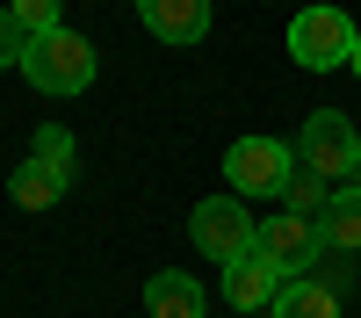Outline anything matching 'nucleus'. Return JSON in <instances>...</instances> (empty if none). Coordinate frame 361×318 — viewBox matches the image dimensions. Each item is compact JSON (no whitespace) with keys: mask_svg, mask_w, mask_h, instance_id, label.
Wrapping results in <instances>:
<instances>
[{"mask_svg":"<svg viewBox=\"0 0 361 318\" xmlns=\"http://www.w3.org/2000/svg\"><path fill=\"white\" fill-rule=\"evenodd\" d=\"M22 80L37 87V94H87V87H94V44L58 22V29H44V37H29Z\"/></svg>","mask_w":361,"mask_h":318,"instance_id":"1","label":"nucleus"},{"mask_svg":"<svg viewBox=\"0 0 361 318\" xmlns=\"http://www.w3.org/2000/svg\"><path fill=\"white\" fill-rule=\"evenodd\" d=\"M296 159H304L311 173H325V181H347V173L361 166V130L347 109H311L304 130H296Z\"/></svg>","mask_w":361,"mask_h":318,"instance_id":"2","label":"nucleus"},{"mask_svg":"<svg viewBox=\"0 0 361 318\" xmlns=\"http://www.w3.org/2000/svg\"><path fill=\"white\" fill-rule=\"evenodd\" d=\"M296 173V145L289 137H238L224 152V188L231 195H282Z\"/></svg>","mask_w":361,"mask_h":318,"instance_id":"3","label":"nucleus"},{"mask_svg":"<svg viewBox=\"0 0 361 318\" xmlns=\"http://www.w3.org/2000/svg\"><path fill=\"white\" fill-rule=\"evenodd\" d=\"M354 37H361V29H354L340 8H325V0H318V8H304V15L289 22V58H296L304 73H333V66L354 58Z\"/></svg>","mask_w":361,"mask_h":318,"instance_id":"4","label":"nucleus"},{"mask_svg":"<svg viewBox=\"0 0 361 318\" xmlns=\"http://www.w3.org/2000/svg\"><path fill=\"white\" fill-rule=\"evenodd\" d=\"M253 217H246V202L238 195H209V202H195V217H188V239L217 260V268H231L238 253H253Z\"/></svg>","mask_w":361,"mask_h":318,"instance_id":"5","label":"nucleus"},{"mask_svg":"<svg viewBox=\"0 0 361 318\" xmlns=\"http://www.w3.org/2000/svg\"><path fill=\"white\" fill-rule=\"evenodd\" d=\"M253 246L282 268V282H296V275H311V260L325 253L318 246V224L311 217H289V210H275V217H260V231H253Z\"/></svg>","mask_w":361,"mask_h":318,"instance_id":"6","label":"nucleus"},{"mask_svg":"<svg viewBox=\"0 0 361 318\" xmlns=\"http://www.w3.org/2000/svg\"><path fill=\"white\" fill-rule=\"evenodd\" d=\"M275 297H282V268H275L260 246L238 253L231 268H224V304H231V311H267Z\"/></svg>","mask_w":361,"mask_h":318,"instance_id":"7","label":"nucleus"},{"mask_svg":"<svg viewBox=\"0 0 361 318\" xmlns=\"http://www.w3.org/2000/svg\"><path fill=\"white\" fill-rule=\"evenodd\" d=\"M137 15L159 44H202L209 37V0H137Z\"/></svg>","mask_w":361,"mask_h":318,"instance_id":"8","label":"nucleus"},{"mask_svg":"<svg viewBox=\"0 0 361 318\" xmlns=\"http://www.w3.org/2000/svg\"><path fill=\"white\" fill-rule=\"evenodd\" d=\"M145 311L152 318H202V282L180 275V268H159L145 282Z\"/></svg>","mask_w":361,"mask_h":318,"instance_id":"9","label":"nucleus"},{"mask_svg":"<svg viewBox=\"0 0 361 318\" xmlns=\"http://www.w3.org/2000/svg\"><path fill=\"white\" fill-rule=\"evenodd\" d=\"M318 246L325 253H361V188H340L318 217Z\"/></svg>","mask_w":361,"mask_h":318,"instance_id":"10","label":"nucleus"},{"mask_svg":"<svg viewBox=\"0 0 361 318\" xmlns=\"http://www.w3.org/2000/svg\"><path fill=\"white\" fill-rule=\"evenodd\" d=\"M66 188H73V173H58V166H44V159H22V166L8 173V195L22 202V210H51Z\"/></svg>","mask_w":361,"mask_h":318,"instance_id":"11","label":"nucleus"},{"mask_svg":"<svg viewBox=\"0 0 361 318\" xmlns=\"http://www.w3.org/2000/svg\"><path fill=\"white\" fill-rule=\"evenodd\" d=\"M267 318H340V297L318 275H296V282H282V297L267 304Z\"/></svg>","mask_w":361,"mask_h":318,"instance_id":"12","label":"nucleus"},{"mask_svg":"<svg viewBox=\"0 0 361 318\" xmlns=\"http://www.w3.org/2000/svg\"><path fill=\"white\" fill-rule=\"evenodd\" d=\"M333 195H340V188L325 181V173L296 166V173H289V188H282V210H289V217H311V224H318V217H325V202H333Z\"/></svg>","mask_w":361,"mask_h":318,"instance_id":"13","label":"nucleus"},{"mask_svg":"<svg viewBox=\"0 0 361 318\" xmlns=\"http://www.w3.org/2000/svg\"><path fill=\"white\" fill-rule=\"evenodd\" d=\"M29 159H44V166H58V173H73V130H66V123L29 130Z\"/></svg>","mask_w":361,"mask_h":318,"instance_id":"14","label":"nucleus"},{"mask_svg":"<svg viewBox=\"0 0 361 318\" xmlns=\"http://www.w3.org/2000/svg\"><path fill=\"white\" fill-rule=\"evenodd\" d=\"M58 8L66 0H8V15L29 29V37H44V29H58Z\"/></svg>","mask_w":361,"mask_h":318,"instance_id":"15","label":"nucleus"},{"mask_svg":"<svg viewBox=\"0 0 361 318\" xmlns=\"http://www.w3.org/2000/svg\"><path fill=\"white\" fill-rule=\"evenodd\" d=\"M22 58H29V29H22L8 8H0V66H15V73H22Z\"/></svg>","mask_w":361,"mask_h":318,"instance_id":"16","label":"nucleus"},{"mask_svg":"<svg viewBox=\"0 0 361 318\" xmlns=\"http://www.w3.org/2000/svg\"><path fill=\"white\" fill-rule=\"evenodd\" d=\"M347 66H354V80H361V37H354V58H347Z\"/></svg>","mask_w":361,"mask_h":318,"instance_id":"17","label":"nucleus"},{"mask_svg":"<svg viewBox=\"0 0 361 318\" xmlns=\"http://www.w3.org/2000/svg\"><path fill=\"white\" fill-rule=\"evenodd\" d=\"M347 188H361V166H354V173H347Z\"/></svg>","mask_w":361,"mask_h":318,"instance_id":"18","label":"nucleus"}]
</instances>
